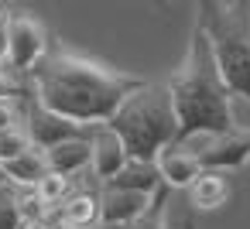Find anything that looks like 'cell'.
<instances>
[{
    "mask_svg": "<svg viewBox=\"0 0 250 229\" xmlns=\"http://www.w3.org/2000/svg\"><path fill=\"white\" fill-rule=\"evenodd\" d=\"M28 76L31 99L79 127H103L117 106L144 86V79L69 48H48Z\"/></svg>",
    "mask_w": 250,
    "mask_h": 229,
    "instance_id": "obj_1",
    "label": "cell"
},
{
    "mask_svg": "<svg viewBox=\"0 0 250 229\" xmlns=\"http://www.w3.org/2000/svg\"><path fill=\"white\" fill-rule=\"evenodd\" d=\"M168 96H171V110H175V123H178V137L188 134H229L236 130L233 123V96L226 93L216 62L209 55L206 35L199 28H192V41L185 52V62L178 65V72L171 76Z\"/></svg>",
    "mask_w": 250,
    "mask_h": 229,
    "instance_id": "obj_2",
    "label": "cell"
},
{
    "mask_svg": "<svg viewBox=\"0 0 250 229\" xmlns=\"http://www.w3.org/2000/svg\"><path fill=\"white\" fill-rule=\"evenodd\" d=\"M195 28L206 35L226 93L240 103H250V4H199Z\"/></svg>",
    "mask_w": 250,
    "mask_h": 229,
    "instance_id": "obj_3",
    "label": "cell"
},
{
    "mask_svg": "<svg viewBox=\"0 0 250 229\" xmlns=\"http://www.w3.org/2000/svg\"><path fill=\"white\" fill-rule=\"evenodd\" d=\"M106 127L124 140L130 161H154L158 151L175 144V137H178L168 86L144 82L137 93H130L117 106V113L106 120Z\"/></svg>",
    "mask_w": 250,
    "mask_h": 229,
    "instance_id": "obj_4",
    "label": "cell"
},
{
    "mask_svg": "<svg viewBox=\"0 0 250 229\" xmlns=\"http://www.w3.org/2000/svg\"><path fill=\"white\" fill-rule=\"evenodd\" d=\"M7 55H4V69L7 72H31L45 52L52 48L48 45V31L45 24L35 18V14H7Z\"/></svg>",
    "mask_w": 250,
    "mask_h": 229,
    "instance_id": "obj_5",
    "label": "cell"
},
{
    "mask_svg": "<svg viewBox=\"0 0 250 229\" xmlns=\"http://www.w3.org/2000/svg\"><path fill=\"white\" fill-rule=\"evenodd\" d=\"M28 144L35 151H48L55 144H65V140H76V137H89L93 127H79V123H69L55 113H48L45 106H38L35 99H28V110H24V123H21Z\"/></svg>",
    "mask_w": 250,
    "mask_h": 229,
    "instance_id": "obj_6",
    "label": "cell"
},
{
    "mask_svg": "<svg viewBox=\"0 0 250 229\" xmlns=\"http://www.w3.org/2000/svg\"><path fill=\"white\" fill-rule=\"evenodd\" d=\"M165 185L154 191V195H141V191H113V188H103L100 195V226L96 229H113V226H130L144 215L154 212V205H161L165 198Z\"/></svg>",
    "mask_w": 250,
    "mask_h": 229,
    "instance_id": "obj_7",
    "label": "cell"
},
{
    "mask_svg": "<svg viewBox=\"0 0 250 229\" xmlns=\"http://www.w3.org/2000/svg\"><path fill=\"white\" fill-rule=\"evenodd\" d=\"M202 171H216V174H226V171H236L250 161V130H229V134H219L209 140V147L195 157Z\"/></svg>",
    "mask_w": 250,
    "mask_h": 229,
    "instance_id": "obj_8",
    "label": "cell"
},
{
    "mask_svg": "<svg viewBox=\"0 0 250 229\" xmlns=\"http://www.w3.org/2000/svg\"><path fill=\"white\" fill-rule=\"evenodd\" d=\"M89 151H93V161H89V168H93V174L100 178V181H110L130 157H127V147H124V140L103 123V127H93L89 130Z\"/></svg>",
    "mask_w": 250,
    "mask_h": 229,
    "instance_id": "obj_9",
    "label": "cell"
},
{
    "mask_svg": "<svg viewBox=\"0 0 250 229\" xmlns=\"http://www.w3.org/2000/svg\"><path fill=\"white\" fill-rule=\"evenodd\" d=\"M154 168H158V174H161V185H165V188H188V185L202 174L199 161H195L185 147H178V144L161 147V151H158V157H154Z\"/></svg>",
    "mask_w": 250,
    "mask_h": 229,
    "instance_id": "obj_10",
    "label": "cell"
},
{
    "mask_svg": "<svg viewBox=\"0 0 250 229\" xmlns=\"http://www.w3.org/2000/svg\"><path fill=\"white\" fill-rule=\"evenodd\" d=\"M45 161H48V171L52 174H62V178H76L89 168L93 161V151H89V137H76V140H65V144H55L45 151Z\"/></svg>",
    "mask_w": 250,
    "mask_h": 229,
    "instance_id": "obj_11",
    "label": "cell"
},
{
    "mask_svg": "<svg viewBox=\"0 0 250 229\" xmlns=\"http://www.w3.org/2000/svg\"><path fill=\"white\" fill-rule=\"evenodd\" d=\"M103 188L113 191H141V195H154L161 188V174L154 168V161H127L110 181H103Z\"/></svg>",
    "mask_w": 250,
    "mask_h": 229,
    "instance_id": "obj_12",
    "label": "cell"
},
{
    "mask_svg": "<svg viewBox=\"0 0 250 229\" xmlns=\"http://www.w3.org/2000/svg\"><path fill=\"white\" fill-rule=\"evenodd\" d=\"M0 171H4V178H7V185H11V188L31 191V188L48 174V161H45V151L28 147V151H24V154H18L14 161L0 164Z\"/></svg>",
    "mask_w": 250,
    "mask_h": 229,
    "instance_id": "obj_13",
    "label": "cell"
},
{
    "mask_svg": "<svg viewBox=\"0 0 250 229\" xmlns=\"http://www.w3.org/2000/svg\"><path fill=\"white\" fill-rule=\"evenodd\" d=\"M55 222L65 229H96L100 226V195L93 191H76L55 209Z\"/></svg>",
    "mask_w": 250,
    "mask_h": 229,
    "instance_id": "obj_14",
    "label": "cell"
},
{
    "mask_svg": "<svg viewBox=\"0 0 250 229\" xmlns=\"http://www.w3.org/2000/svg\"><path fill=\"white\" fill-rule=\"evenodd\" d=\"M188 202L195 205V209H202V212H212V209H219V205H226V198H229V181H226V174H216V171H202L188 188Z\"/></svg>",
    "mask_w": 250,
    "mask_h": 229,
    "instance_id": "obj_15",
    "label": "cell"
},
{
    "mask_svg": "<svg viewBox=\"0 0 250 229\" xmlns=\"http://www.w3.org/2000/svg\"><path fill=\"white\" fill-rule=\"evenodd\" d=\"M69 185H72L69 178H62V174H52V171H48V174H45L31 191H35V198H38L48 212H55V209L69 198Z\"/></svg>",
    "mask_w": 250,
    "mask_h": 229,
    "instance_id": "obj_16",
    "label": "cell"
},
{
    "mask_svg": "<svg viewBox=\"0 0 250 229\" xmlns=\"http://www.w3.org/2000/svg\"><path fill=\"white\" fill-rule=\"evenodd\" d=\"M31 144H28V137H24V130L21 127H11V130H0V164H7V161H14L18 154H24Z\"/></svg>",
    "mask_w": 250,
    "mask_h": 229,
    "instance_id": "obj_17",
    "label": "cell"
},
{
    "mask_svg": "<svg viewBox=\"0 0 250 229\" xmlns=\"http://www.w3.org/2000/svg\"><path fill=\"white\" fill-rule=\"evenodd\" d=\"M18 96H24V86L14 79V72L0 65V99H18Z\"/></svg>",
    "mask_w": 250,
    "mask_h": 229,
    "instance_id": "obj_18",
    "label": "cell"
},
{
    "mask_svg": "<svg viewBox=\"0 0 250 229\" xmlns=\"http://www.w3.org/2000/svg\"><path fill=\"white\" fill-rule=\"evenodd\" d=\"M11 127H21L18 106H14V99H0V130H11Z\"/></svg>",
    "mask_w": 250,
    "mask_h": 229,
    "instance_id": "obj_19",
    "label": "cell"
},
{
    "mask_svg": "<svg viewBox=\"0 0 250 229\" xmlns=\"http://www.w3.org/2000/svg\"><path fill=\"white\" fill-rule=\"evenodd\" d=\"M113 229H168V226L158 219V212H151V215H144V219H137L130 226H113Z\"/></svg>",
    "mask_w": 250,
    "mask_h": 229,
    "instance_id": "obj_20",
    "label": "cell"
},
{
    "mask_svg": "<svg viewBox=\"0 0 250 229\" xmlns=\"http://www.w3.org/2000/svg\"><path fill=\"white\" fill-rule=\"evenodd\" d=\"M7 24V21H4ZM0 24V65H4V55H7V28Z\"/></svg>",
    "mask_w": 250,
    "mask_h": 229,
    "instance_id": "obj_21",
    "label": "cell"
},
{
    "mask_svg": "<svg viewBox=\"0 0 250 229\" xmlns=\"http://www.w3.org/2000/svg\"><path fill=\"white\" fill-rule=\"evenodd\" d=\"M7 14H11V11H7V4H0V24L7 21Z\"/></svg>",
    "mask_w": 250,
    "mask_h": 229,
    "instance_id": "obj_22",
    "label": "cell"
},
{
    "mask_svg": "<svg viewBox=\"0 0 250 229\" xmlns=\"http://www.w3.org/2000/svg\"><path fill=\"white\" fill-rule=\"evenodd\" d=\"M4 185H7V178H4V171H0V188H4Z\"/></svg>",
    "mask_w": 250,
    "mask_h": 229,
    "instance_id": "obj_23",
    "label": "cell"
}]
</instances>
